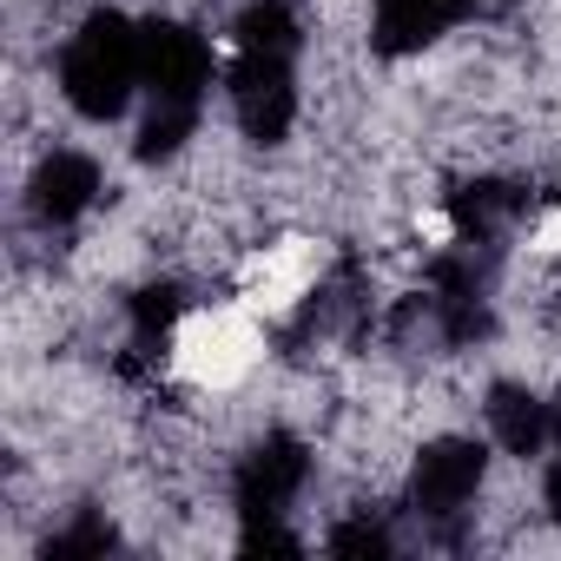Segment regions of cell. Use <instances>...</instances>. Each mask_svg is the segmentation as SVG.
<instances>
[{
    "instance_id": "obj_1",
    "label": "cell",
    "mask_w": 561,
    "mask_h": 561,
    "mask_svg": "<svg viewBox=\"0 0 561 561\" xmlns=\"http://www.w3.org/2000/svg\"><path fill=\"white\" fill-rule=\"evenodd\" d=\"M298 54L305 14L291 0H244L231 21V119L251 146H285L298 126Z\"/></svg>"
},
{
    "instance_id": "obj_2",
    "label": "cell",
    "mask_w": 561,
    "mask_h": 561,
    "mask_svg": "<svg viewBox=\"0 0 561 561\" xmlns=\"http://www.w3.org/2000/svg\"><path fill=\"white\" fill-rule=\"evenodd\" d=\"M139 54H146V126H139V159L159 165L185 152L198 133V113L211 100V47L185 21H139Z\"/></svg>"
},
{
    "instance_id": "obj_3",
    "label": "cell",
    "mask_w": 561,
    "mask_h": 561,
    "mask_svg": "<svg viewBox=\"0 0 561 561\" xmlns=\"http://www.w3.org/2000/svg\"><path fill=\"white\" fill-rule=\"evenodd\" d=\"M146 87V54H139V27L119 8H93L67 47H60V93L80 119L106 126L133 106V93Z\"/></svg>"
},
{
    "instance_id": "obj_4",
    "label": "cell",
    "mask_w": 561,
    "mask_h": 561,
    "mask_svg": "<svg viewBox=\"0 0 561 561\" xmlns=\"http://www.w3.org/2000/svg\"><path fill=\"white\" fill-rule=\"evenodd\" d=\"M305 482H311V449H305V436L264 430V436L238 456V469H231V508H238L244 528H251V522H285L291 502L305 495Z\"/></svg>"
},
{
    "instance_id": "obj_5",
    "label": "cell",
    "mask_w": 561,
    "mask_h": 561,
    "mask_svg": "<svg viewBox=\"0 0 561 561\" xmlns=\"http://www.w3.org/2000/svg\"><path fill=\"white\" fill-rule=\"evenodd\" d=\"M489 482V449L476 436H436L416 449V469H410V508L430 522V528H456L476 495Z\"/></svg>"
},
{
    "instance_id": "obj_6",
    "label": "cell",
    "mask_w": 561,
    "mask_h": 561,
    "mask_svg": "<svg viewBox=\"0 0 561 561\" xmlns=\"http://www.w3.org/2000/svg\"><path fill=\"white\" fill-rule=\"evenodd\" d=\"M462 14H469L462 0H370V47L383 60H410L436 47Z\"/></svg>"
},
{
    "instance_id": "obj_7",
    "label": "cell",
    "mask_w": 561,
    "mask_h": 561,
    "mask_svg": "<svg viewBox=\"0 0 561 561\" xmlns=\"http://www.w3.org/2000/svg\"><path fill=\"white\" fill-rule=\"evenodd\" d=\"M93 198H100V165H93L87 152H47V159L34 165V179H27V211H34V225H47V231L87 218Z\"/></svg>"
},
{
    "instance_id": "obj_8",
    "label": "cell",
    "mask_w": 561,
    "mask_h": 561,
    "mask_svg": "<svg viewBox=\"0 0 561 561\" xmlns=\"http://www.w3.org/2000/svg\"><path fill=\"white\" fill-rule=\"evenodd\" d=\"M482 416H489L495 449H508V456H541V443H554L548 397H535L528 383H495L489 403H482Z\"/></svg>"
},
{
    "instance_id": "obj_9",
    "label": "cell",
    "mask_w": 561,
    "mask_h": 561,
    "mask_svg": "<svg viewBox=\"0 0 561 561\" xmlns=\"http://www.w3.org/2000/svg\"><path fill=\"white\" fill-rule=\"evenodd\" d=\"M528 211V192L508 185V179H469L462 192H449V218H456V238H482V244H502V231Z\"/></svg>"
},
{
    "instance_id": "obj_10",
    "label": "cell",
    "mask_w": 561,
    "mask_h": 561,
    "mask_svg": "<svg viewBox=\"0 0 561 561\" xmlns=\"http://www.w3.org/2000/svg\"><path fill=\"white\" fill-rule=\"evenodd\" d=\"M179 318H185V285L179 277H159V285L133 291V305H126V351L133 357H159L172 344Z\"/></svg>"
},
{
    "instance_id": "obj_11",
    "label": "cell",
    "mask_w": 561,
    "mask_h": 561,
    "mask_svg": "<svg viewBox=\"0 0 561 561\" xmlns=\"http://www.w3.org/2000/svg\"><path fill=\"white\" fill-rule=\"evenodd\" d=\"M244 357H251V331H238L231 318H218L211 331H198V337L185 344V364H192L198 377H238Z\"/></svg>"
},
{
    "instance_id": "obj_12",
    "label": "cell",
    "mask_w": 561,
    "mask_h": 561,
    "mask_svg": "<svg viewBox=\"0 0 561 561\" xmlns=\"http://www.w3.org/2000/svg\"><path fill=\"white\" fill-rule=\"evenodd\" d=\"M106 548H119V528H113L100 508H80L67 528H54V535L41 541L47 561H80V554H106Z\"/></svg>"
},
{
    "instance_id": "obj_13",
    "label": "cell",
    "mask_w": 561,
    "mask_h": 561,
    "mask_svg": "<svg viewBox=\"0 0 561 561\" xmlns=\"http://www.w3.org/2000/svg\"><path fill=\"white\" fill-rule=\"evenodd\" d=\"M324 548H331V554H351V561H383L397 541H390V528L364 508V515H344V522L324 535Z\"/></svg>"
},
{
    "instance_id": "obj_14",
    "label": "cell",
    "mask_w": 561,
    "mask_h": 561,
    "mask_svg": "<svg viewBox=\"0 0 561 561\" xmlns=\"http://www.w3.org/2000/svg\"><path fill=\"white\" fill-rule=\"evenodd\" d=\"M541 502H548V515L561 522V462H548V476H541Z\"/></svg>"
},
{
    "instance_id": "obj_15",
    "label": "cell",
    "mask_w": 561,
    "mask_h": 561,
    "mask_svg": "<svg viewBox=\"0 0 561 561\" xmlns=\"http://www.w3.org/2000/svg\"><path fill=\"white\" fill-rule=\"evenodd\" d=\"M462 8H469V14H508L515 0H462Z\"/></svg>"
},
{
    "instance_id": "obj_16",
    "label": "cell",
    "mask_w": 561,
    "mask_h": 561,
    "mask_svg": "<svg viewBox=\"0 0 561 561\" xmlns=\"http://www.w3.org/2000/svg\"><path fill=\"white\" fill-rule=\"evenodd\" d=\"M548 430H554V449H561V397L548 403Z\"/></svg>"
}]
</instances>
